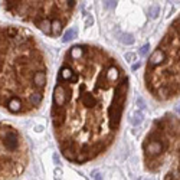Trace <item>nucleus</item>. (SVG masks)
Wrapping results in <instances>:
<instances>
[{"label": "nucleus", "mask_w": 180, "mask_h": 180, "mask_svg": "<svg viewBox=\"0 0 180 180\" xmlns=\"http://www.w3.org/2000/svg\"><path fill=\"white\" fill-rule=\"evenodd\" d=\"M128 76L105 51L76 45L65 55L53 89L52 124L65 159L101 156L118 131Z\"/></svg>", "instance_id": "1"}, {"label": "nucleus", "mask_w": 180, "mask_h": 180, "mask_svg": "<svg viewBox=\"0 0 180 180\" xmlns=\"http://www.w3.org/2000/svg\"><path fill=\"white\" fill-rule=\"evenodd\" d=\"M46 84V58L35 36L23 28L0 23V108L30 114L42 104Z\"/></svg>", "instance_id": "2"}, {"label": "nucleus", "mask_w": 180, "mask_h": 180, "mask_svg": "<svg viewBox=\"0 0 180 180\" xmlns=\"http://www.w3.org/2000/svg\"><path fill=\"white\" fill-rule=\"evenodd\" d=\"M78 2H0L2 7L35 25L48 36H59L63 26L68 23Z\"/></svg>", "instance_id": "3"}, {"label": "nucleus", "mask_w": 180, "mask_h": 180, "mask_svg": "<svg viewBox=\"0 0 180 180\" xmlns=\"http://www.w3.org/2000/svg\"><path fill=\"white\" fill-rule=\"evenodd\" d=\"M29 164L28 143L16 127L0 123V180H15Z\"/></svg>", "instance_id": "4"}, {"label": "nucleus", "mask_w": 180, "mask_h": 180, "mask_svg": "<svg viewBox=\"0 0 180 180\" xmlns=\"http://www.w3.org/2000/svg\"><path fill=\"white\" fill-rule=\"evenodd\" d=\"M134 125H137V124H140L141 121H143V114H141V112H134V114H133V117H131V120H130Z\"/></svg>", "instance_id": "5"}, {"label": "nucleus", "mask_w": 180, "mask_h": 180, "mask_svg": "<svg viewBox=\"0 0 180 180\" xmlns=\"http://www.w3.org/2000/svg\"><path fill=\"white\" fill-rule=\"evenodd\" d=\"M75 36H76V30H75V29H69L68 32L65 33V36H63V39H62V40H63V42H68V40L74 39Z\"/></svg>", "instance_id": "6"}, {"label": "nucleus", "mask_w": 180, "mask_h": 180, "mask_svg": "<svg viewBox=\"0 0 180 180\" xmlns=\"http://www.w3.org/2000/svg\"><path fill=\"white\" fill-rule=\"evenodd\" d=\"M159 13H160V7L159 6H151L150 7V16H151V19H156L157 16H159Z\"/></svg>", "instance_id": "7"}, {"label": "nucleus", "mask_w": 180, "mask_h": 180, "mask_svg": "<svg viewBox=\"0 0 180 180\" xmlns=\"http://www.w3.org/2000/svg\"><path fill=\"white\" fill-rule=\"evenodd\" d=\"M121 40H123V43H127V45H131V43H134V38H133L131 35H124Z\"/></svg>", "instance_id": "8"}, {"label": "nucleus", "mask_w": 180, "mask_h": 180, "mask_svg": "<svg viewBox=\"0 0 180 180\" xmlns=\"http://www.w3.org/2000/svg\"><path fill=\"white\" fill-rule=\"evenodd\" d=\"M148 48H150V45H144V46L140 49V53H141V55H146L147 51H148Z\"/></svg>", "instance_id": "9"}, {"label": "nucleus", "mask_w": 180, "mask_h": 180, "mask_svg": "<svg viewBox=\"0 0 180 180\" xmlns=\"http://www.w3.org/2000/svg\"><path fill=\"white\" fill-rule=\"evenodd\" d=\"M107 7H115V2H105Z\"/></svg>", "instance_id": "10"}, {"label": "nucleus", "mask_w": 180, "mask_h": 180, "mask_svg": "<svg viewBox=\"0 0 180 180\" xmlns=\"http://www.w3.org/2000/svg\"><path fill=\"white\" fill-rule=\"evenodd\" d=\"M94 179H95V180H101V174H100V171H94Z\"/></svg>", "instance_id": "11"}, {"label": "nucleus", "mask_w": 180, "mask_h": 180, "mask_svg": "<svg viewBox=\"0 0 180 180\" xmlns=\"http://www.w3.org/2000/svg\"><path fill=\"white\" fill-rule=\"evenodd\" d=\"M125 59H127V61H133V59H134V55H133V53H127V55H125Z\"/></svg>", "instance_id": "12"}, {"label": "nucleus", "mask_w": 180, "mask_h": 180, "mask_svg": "<svg viewBox=\"0 0 180 180\" xmlns=\"http://www.w3.org/2000/svg\"><path fill=\"white\" fill-rule=\"evenodd\" d=\"M138 68H140V62H138V63H134V65H133V69H134V71H136V69H138Z\"/></svg>", "instance_id": "13"}, {"label": "nucleus", "mask_w": 180, "mask_h": 180, "mask_svg": "<svg viewBox=\"0 0 180 180\" xmlns=\"http://www.w3.org/2000/svg\"><path fill=\"white\" fill-rule=\"evenodd\" d=\"M174 109H176V112H177V114H180V102L176 105V108H174Z\"/></svg>", "instance_id": "14"}, {"label": "nucleus", "mask_w": 180, "mask_h": 180, "mask_svg": "<svg viewBox=\"0 0 180 180\" xmlns=\"http://www.w3.org/2000/svg\"><path fill=\"white\" fill-rule=\"evenodd\" d=\"M92 22H94V20H92V19H91V17H89V19H88V20H86V25H88V26H89V25H91V23H92Z\"/></svg>", "instance_id": "15"}]
</instances>
